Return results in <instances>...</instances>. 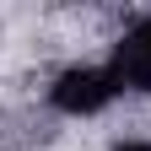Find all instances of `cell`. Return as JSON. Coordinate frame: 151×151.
Masks as SVG:
<instances>
[{"mask_svg": "<svg viewBox=\"0 0 151 151\" xmlns=\"http://www.w3.org/2000/svg\"><path fill=\"white\" fill-rule=\"evenodd\" d=\"M113 92H119V81H113V70H103V65H76V70H65L60 81H54V108H65V113H97Z\"/></svg>", "mask_w": 151, "mask_h": 151, "instance_id": "1", "label": "cell"}, {"mask_svg": "<svg viewBox=\"0 0 151 151\" xmlns=\"http://www.w3.org/2000/svg\"><path fill=\"white\" fill-rule=\"evenodd\" d=\"M113 81H119V86H151V16H146V22H135V27H129L124 38H119V49H113Z\"/></svg>", "mask_w": 151, "mask_h": 151, "instance_id": "2", "label": "cell"}, {"mask_svg": "<svg viewBox=\"0 0 151 151\" xmlns=\"http://www.w3.org/2000/svg\"><path fill=\"white\" fill-rule=\"evenodd\" d=\"M113 151H151V140H124V146H113Z\"/></svg>", "mask_w": 151, "mask_h": 151, "instance_id": "3", "label": "cell"}]
</instances>
